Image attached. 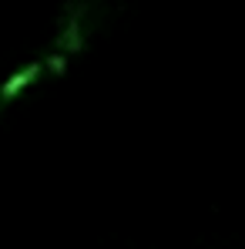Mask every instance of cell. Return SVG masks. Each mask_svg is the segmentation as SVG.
<instances>
[{
  "label": "cell",
  "instance_id": "cell-1",
  "mask_svg": "<svg viewBox=\"0 0 245 249\" xmlns=\"http://www.w3.org/2000/svg\"><path fill=\"white\" fill-rule=\"evenodd\" d=\"M41 71H44L41 64H24V68H20L17 74H10L7 81L0 84V105L14 101V98H17V94H20L24 88H31V84H34L37 78H41Z\"/></svg>",
  "mask_w": 245,
  "mask_h": 249
},
{
  "label": "cell",
  "instance_id": "cell-2",
  "mask_svg": "<svg viewBox=\"0 0 245 249\" xmlns=\"http://www.w3.org/2000/svg\"><path fill=\"white\" fill-rule=\"evenodd\" d=\"M57 51L61 54H78L84 51V24H81V14H71L67 17V24L57 31Z\"/></svg>",
  "mask_w": 245,
  "mask_h": 249
},
{
  "label": "cell",
  "instance_id": "cell-3",
  "mask_svg": "<svg viewBox=\"0 0 245 249\" xmlns=\"http://www.w3.org/2000/svg\"><path fill=\"white\" fill-rule=\"evenodd\" d=\"M41 68H47L50 74H64V71H67V54L54 51V54H50V57H47V61L41 64Z\"/></svg>",
  "mask_w": 245,
  "mask_h": 249
}]
</instances>
